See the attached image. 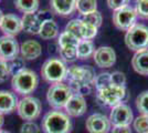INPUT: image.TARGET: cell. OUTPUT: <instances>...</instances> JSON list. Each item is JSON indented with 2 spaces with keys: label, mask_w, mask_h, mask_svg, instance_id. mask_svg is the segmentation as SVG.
Wrapping results in <instances>:
<instances>
[{
  "label": "cell",
  "mask_w": 148,
  "mask_h": 133,
  "mask_svg": "<svg viewBox=\"0 0 148 133\" xmlns=\"http://www.w3.org/2000/svg\"><path fill=\"white\" fill-rule=\"evenodd\" d=\"M41 127L44 133H70L73 124L70 115L65 112L52 110L44 114Z\"/></svg>",
  "instance_id": "6da1fadb"
},
{
  "label": "cell",
  "mask_w": 148,
  "mask_h": 133,
  "mask_svg": "<svg viewBox=\"0 0 148 133\" xmlns=\"http://www.w3.org/2000/svg\"><path fill=\"white\" fill-rule=\"evenodd\" d=\"M39 85V76L36 71L31 69H25L19 71L18 73L13 74L11 78V87L13 92L20 95H29Z\"/></svg>",
  "instance_id": "7a4b0ae2"
},
{
  "label": "cell",
  "mask_w": 148,
  "mask_h": 133,
  "mask_svg": "<svg viewBox=\"0 0 148 133\" xmlns=\"http://www.w3.org/2000/svg\"><path fill=\"white\" fill-rule=\"evenodd\" d=\"M68 65L60 58H50L45 60L41 67V76L47 82L60 83L66 80Z\"/></svg>",
  "instance_id": "3957f363"
},
{
  "label": "cell",
  "mask_w": 148,
  "mask_h": 133,
  "mask_svg": "<svg viewBox=\"0 0 148 133\" xmlns=\"http://www.w3.org/2000/svg\"><path fill=\"white\" fill-rule=\"evenodd\" d=\"M95 70L91 65H72L68 70L69 87L72 91L84 85H93L95 79Z\"/></svg>",
  "instance_id": "277c9868"
},
{
  "label": "cell",
  "mask_w": 148,
  "mask_h": 133,
  "mask_svg": "<svg viewBox=\"0 0 148 133\" xmlns=\"http://www.w3.org/2000/svg\"><path fill=\"white\" fill-rule=\"evenodd\" d=\"M97 100L107 107H116L130 100V93L126 87L111 84L107 88L97 91Z\"/></svg>",
  "instance_id": "5b68a950"
},
{
  "label": "cell",
  "mask_w": 148,
  "mask_h": 133,
  "mask_svg": "<svg viewBox=\"0 0 148 133\" xmlns=\"http://www.w3.org/2000/svg\"><path fill=\"white\" fill-rule=\"evenodd\" d=\"M125 44L130 50L140 51L148 49V27L143 23H135L125 34Z\"/></svg>",
  "instance_id": "8992f818"
},
{
  "label": "cell",
  "mask_w": 148,
  "mask_h": 133,
  "mask_svg": "<svg viewBox=\"0 0 148 133\" xmlns=\"http://www.w3.org/2000/svg\"><path fill=\"white\" fill-rule=\"evenodd\" d=\"M73 94V91L69 87V84L63 82L51 84L47 92V101L51 108L54 110H61L66 105L70 98Z\"/></svg>",
  "instance_id": "52a82bcc"
},
{
  "label": "cell",
  "mask_w": 148,
  "mask_h": 133,
  "mask_svg": "<svg viewBox=\"0 0 148 133\" xmlns=\"http://www.w3.org/2000/svg\"><path fill=\"white\" fill-rule=\"evenodd\" d=\"M42 103L41 101L31 95H25L20 99L17 107L19 116L25 121H34L41 115Z\"/></svg>",
  "instance_id": "ba28073f"
},
{
  "label": "cell",
  "mask_w": 148,
  "mask_h": 133,
  "mask_svg": "<svg viewBox=\"0 0 148 133\" xmlns=\"http://www.w3.org/2000/svg\"><path fill=\"white\" fill-rule=\"evenodd\" d=\"M137 12L135 8L130 6H126L118 9L113 13V22L115 27L122 30V31H127L133 25L136 23L137 20Z\"/></svg>",
  "instance_id": "9c48e42d"
},
{
  "label": "cell",
  "mask_w": 148,
  "mask_h": 133,
  "mask_svg": "<svg viewBox=\"0 0 148 133\" xmlns=\"http://www.w3.org/2000/svg\"><path fill=\"white\" fill-rule=\"evenodd\" d=\"M45 11H37V12L23 13L21 21H22V30L30 34H38L41 30V27L44 20L50 19L44 17Z\"/></svg>",
  "instance_id": "30bf717a"
},
{
  "label": "cell",
  "mask_w": 148,
  "mask_h": 133,
  "mask_svg": "<svg viewBox=\"0 0 148 133\" xmlns=\"http://www.w3.org/2000/svg\"><path fill=\"white\" fill-rule=\"evenodd\" d=\"M110 121L113 124V127L115 125H130V123L134 121V114L132 109L125 104H118L116 107H113L112 111L110 113Z\"/></svg>",
  "instance_id": "8fae6325"
},
{
  "label": "cell",
  "mask_w": 148,
  "mask_h": 133,
  "mask_svg": "<svg viewBox=\"0 0 148 133\" xmlns=\"http://www.w3.org/2000/svg\"><path fill=\"white\" fill-rule=\"evenodd\" d=\"M85 127L88 133H108L112 130V123L105 114L94 113L86 119Z\"/></svg>",
  "instance_id": "7c38bea8"
},
{
  "label": "cell",
  "mask_w": 148,
  "mask_h": 133,
  "mask_svg": "<svg viewBox=\"0 0 148 133\" xmlns=\"http://www.w3.org/2000/svg\"><path fill=\"white\" fill-rule=\"evenodd\" d=\"M20 54V45L14 37H0V59L3 61H11Z\"/></svg>",
  "instance_id": "4fadbf2b"
},
{
  "label": "cell",
  "mask_w": 148,
  "mask_h": 133,
  "mask_svg": "<svg viewBox=\"0 0 148 133\" xmlns=\"http://www.w3.org/2000/svg\"><path fill=\"white\" fill-rule=\"evenodd\" d=\"M95 64L99 68H111L116 62V53L111 47H99L93 53Z\"/></svg>",
  "instance_id": "5bb4252c"
},
{
  "label": "cell",
  "mask_w": 148,
  "mask_h": 133,
  "mask_svg": "<svg viewBox=\"0 0 148 133\" xmlns=\"http://www.w3.org/2000/svg\"><path fill=\"white\" fill-rule=\"evenodd\" d=\"M0 30L3 32V36L8 37H16L22 31V21L21 18L13 14V13H7L3 14V18L0 23Z\"/></svg>",
  "instance_id": "9a60e30c"
},
{
  "label": "cell",
  "mask_w": 148,
  "mask_h": 133,
  "mask_svg": "<svg viewBox=\"0 0 148 133\" xmlns=\"http://www.w3.org/2000/svg\"><path fill=\"white\" fill-rule=\"evenodd\" d=\"M64 110H65V113L68 115L73 116V118H77V116L83 115L87 110V104L84 96L73 93L66 103V105L64 107Z\"/></svg>",
  "instance_id": "2e32d148"
},
{
  "label": "cell",
  "mask_w": 148,
  "mask_h": 133,
  "mask_svg": "<svg viewBox=\"0 0 148 133\" xmlns=\"http://www.w3.org/2000/svg\"><path fill=\"white\" fill-rule=\"evenodd\" d=\"M18 96L9 90H0V114H10L17 110Z\"/></svg>",
  "instance_id": "e0dca14e"
},
{
  "label": "cell",
  "mask_w": 148,
  "mask_h": 133,
  "mask_svg": "<svg viewBox=\"0 0 148 133\" xmlns=\"http://www.w3.org/2000/svg\"><path fill=\"white\" fill-rule=\"evenodd\" d=\"M50 6L54 13L68 17L76 10V0H50Z\"/></svg>",
  "instance_id": "ac0fdd59"
},
{
  "label": "cell",
  "mask_w": 148,
  "mask_h": 133,
  "mask_svg": "<svg viewBox=\"0 0 148 133\" xmlns=\"http://www.w3.org/2000/svg\"><path fill=\"white\" fill-rule=\"evenodd\" d=\"M42 54V47L36 40H27L20 45V56L25 60H34Z\"/></svg>",
  "instance_id": "d6986e66"
},
{
  "label": "cell",
  "mask_w": 148,
  "mask_h": 133,
  "mask_svg": "<svg viewBox=\"0 0 148 133\" xmlns=\"http://www.w3.org/2000/svg\"><path fill=\"white\" fill-rule=\"evenodd\" d=\"M133 69L142 76H148V49L135 52L132 58Z\"/></svg>",
  "instance_id": "ffe728a7"
},
{
  "label": "cell",
  "mask_w": 148,
  "mask_h": 133,
  "mask_svg": "<svg viewBox=\"0 0 148 133\" xmlns=\"http://www.w3.org/2000/svg\"><path fill=\"white\" fill-rule=\"evenodd\" d=\"M39 37L43 40H52L59 37V27L52 18L43 21L41 30L39 32Z\"/></svg>",
  "instance_id": "44dd1931"
},
{
  "label": "cell",
  "mask_w": 148,
  "mask_h": 133,
  "mask_svg": "<svg viewBox=\"0 0 148 133\" xmlns=\"http://www.w3.org/2000/svg\"><path fill=\"white\" fill-rule=\"evenodd\" d=\"M95 51V45L92 40H80L76 47V56L80 60H85L93 56Z\"/></svg>",
  "instance_id": "7402d4cb"
},
{
  "label": "cell",
  "mask_w": 148,
  "mask_h": 133,
  "mask_svg": "<svg viewBox=\"0 0 148 133\" xmlns=\"http://www.w3.org/2000/svg\"><path fill=\"white\" fill-rule=\"evenodd\" d=\"M79 42H80V39L75 37L74 34H72L71 32L65 31V30L62 33H60L59 37H58L59 48H71V47L76 48Z\"/></svg>",
  "instance_id": "603a6c76"
},
{
  "label": "cell",
  "mask_w": 148,
  "mask_h": 133,
  "mask_svg": "<svg viewBox=\"0 0 148 133\" xmlns=\"http://www.w3.org/2000/svg\"><path fill=\"white\" fill-rule=\"evenodd\" d=\"M14 6L22 13L37 12L39 9V0H13Z\"/></svg>",
  "instance_id": "cb8c5ba5"
},
{
  "label": "cell",
  "mask_w": 148,
  "mask_h": 133,
  "mask_svg": "<svg viewBox=\"0 0 148 133\" xmlns=\"http://www.w3.org/2000/svg\"><path fill=\"white\" fill-rule=\"evenodd\" d=\"M76 10L81 16H86L88 13L97 10L96 0H76Z\"/></svg>",
  "instance_id": "d4e9b609"
},
{
  "label": "cell",
  "mask_w": 148,
  "mask_h": 133,
  "mask_svg": "<svg viewBox=\"0 0 148 133\" xmlns=\"http://www.w3.org/2000/svg\"><path fill=\"white\" fill-rule=\"evenodd\" d=\"M99 28L82 19L81 22V40H92L96 37Z\"/></svg>",
  "instance_id": "484cf974"
},
{
  "label": "cell",
  "mask_w": 148,
  "mask_h": 133,
  "mask_svg": "<svg viewBox=\"0 0 148 133\" xmlns=\"http://www.w3.org/2000/svg\"><path fill=\"white\" fill-rule=\"evenodd\" d=\"M112 84V76L110 72H102L95 76L93 85L96 89V91L103 90V89L107 88L108 85Z\"/></svg>",
  "instance_id": "4316f807"
},
{
  "label": "cell",
  "mask_w": 148,
  "mask_h": 133,
  "mask_svg": "<svg viewBox=\"0 0 148 133\" xmlns=\"http://www.w3.org/2000/svg\"><path fill=\"white\" fill-rule=\"evenodd\" d=\"M133 127L137 133H148V115L140 114L133 121Z\"/></svg>",
  "instance_id": "83f0119b"
},
{
  "label": "cell",
  "mask_w": 148,
  "mask_h": 133,
  "mask_svg": "<svg viewBox=\"0 0 148 133\" xmlns=\"http://www.w3.org/2000/svg\"><path fill=\"white\" fill-rule=\"evenodd\" d=\"M136 108L142 114H147L148 115V90L143 91L142 93L137 95L136 98Z\"/></svg>",
  "instance_id": "f1b7e54d"
},
{
  "label": "cell",
  "mask_w": 148,
  "mask_h": 133,
  "mask_svg": "<svg viewBox=\"0 0 148 133\" xmlns=\"http://www.w3.org/2000/svg\"><path fill=\"white\" fill-rule=\"evenodd\" d=\"M59 54L60 59L62 61L66 62H74L75 60H77L76 56V48L71 47V48H59Z\"/></svg>",
  "instance_id": "f546056e"
},
{
  "label": "cell",
  "mask_w": 148,
  "mask_h": 133,
  "mask_svg": "<svg viewBox=\"0 0 148 133\" xmlns=\"http://www.w3.org/2000/svg\"><path fill=\"white\" fill-rule=\"evenodd\" d=\"M9 64V68H10V72H11V76L18 73L19 71L25 69V60L21 56H18L14 59H12L11 61L8 62Z\"/></svg>",
  "instance_id": "4dcf8cb0"
},
{
  "label": "cell",
  "mask_w": 148,
  "mask_h": 133,
  "mask_svg": "<svg viewBox=\"0 0 148 133\" xmlns=\"http://www.w3.org/2000/svg\"><path fill=\"white\" fill-rule=\"evenodd\" d=\"M81 22L82 19H72L68 22V25H65V31L71 32L75 37L81 40Z\"/></svg>",
  "instance_id": "1f68e13d"
},
{
  "label": "cell",
  "mask_w": 148,
  "mask_h": 133,
  "mask_svg": "<svg viewBox=\"0 0 148 133\" xmlns=\"http://www.w3.org/2000/svg\"><path fill=\"white\" fill-rule=\"evenodd\" d=\"M83 20L99 28V25H102L103 17H102V13L99 12V10H96V11H93V12L88 13L86 16H84V17H83Z\"/></svg>",
  "instance_id": "d6a6232c"
},
{
  "label": "cell",
  "mask_w": 148,
  "mask_h": 133,
  "mask_svg": "<svg viewBox=\"0 0 148 133\" xmlns=\"http://www.w3.org/2000/svg\"><path fill=\"white\" fill-rule=\"evenodd\" d=\"M135 10L138 17L148 19V0H136Z\"/></svg>",
  "instance_id": "836d02e7"
},
{
  "label": "cell",
  "mask_w": 148,
  "mask_h": 133,
  "mask_svg": "<svg viewBox=\"0 0 148 133\" xmlns=\"http://www.w3.org/2000/svg\"><path fill=\"white\" fill-rule=\"evenodd\" d=\"M41 129L34 121H25L20 127V133H40Z\"/></svg>",
  "instance_id": "e575fe53"
},
{
  "label": "cell",
  "mask_w": 148,
  "mask_h": 133,
  "mask_svg": "<svg viewBox=\"0 0 148 133\" xmlns=\"http://www.w3.org/2000/svg\"><path fill=\"white\" fill-rule=\"evenodd\" d=\"M112 76V84L119 85V87H126V76L124 72L121 71H114L111 73Z\"/></svg>",
  "instance_id": "d590c367"
},
{
  "label": "cell",
  "mask_w": 148,
  "mask_h": 133,
  "mask_svg": "<svg viewBox=\"0 0 148 133\" xmlns=\"http://www.w3.org/2000/svg\"><path fill=\"white\" fill-rule=\"evenodd\" d=\"M9 76H11L9 64L7 61H3L0 59V83H3L5 81H7Z\"/></svg>",
  "instance_id": "8d00e7d4"
},
{
  "label": "cell",
  "mask_w": 148,
  "mask_h": 133,
  "mask_svg": "<svg viewBox=\"0 0 148 133\" xmlns=\"http://www.w3.org/2000/svg\"><path fill=\"white\" fill-rule=\"evenodd\" d=\"M130 0H107V6L111 8L112 10L116 11L118 9H122L124 7L128 6Z\"/></svg>",
  "instance_id": "74e56055"
},
{
  "label": "cell",
  "mask_w": 148,
  "mask_h": 133,
  "mask_svg": "<svg viewBox=\"0 0 148 133\" xmlns=\"http://www.w3.org/2000/svg\"><path fill=\"white\" fill-rule=\"evenodd\" d=\"M112 133H132L130 125H115L111 130Z\"/></svg>",
  "instance_id": "f35d334b"
},
{
  "label": "cell",
  "mask_w": 148,
  "mask_h": 133,
  "mask_svg": "<svg viewBox=\"0 0 148 133\" xmlns=\"http://www.w3.org/2000/svg\"><path fill=\"white\" fill-rule=\"evenodd\" d=\"M2 124H3V115L0 114V127H2Z\"/></svg>",
  "instance_id": "ab89813d"
},
{
  "label": "cell",
  "mask_w": 148,
  "mask_h": 133,
  "mask_svg": "<svg viewBox=\"0 0 148 133\" xmlns=\"http://www.w3.org/2000/svg\"><path fill=\"white\" fill-rule=\"evenodd\" d=\"M2 18H3V12L0 10V23H1V20H2Z\"/></svg>",
  "instance_id": "60d3db41"
},
{
  "label": "cell",
  "mask_w": 148,
  "mask_h": 133,
  "mask_svg": "<svg viewBox=\"0 0 148 133\" xmlns=\"http://www.w3.org/2000/svg\"><path fill=\"white\" fill-rule=\"evenodd\" d=\"M0 133H10V132H8V131H5V130H0Z\"/></svg>",
  "instance_id": "b9f144b4"
}]
</instances>
